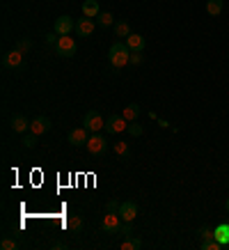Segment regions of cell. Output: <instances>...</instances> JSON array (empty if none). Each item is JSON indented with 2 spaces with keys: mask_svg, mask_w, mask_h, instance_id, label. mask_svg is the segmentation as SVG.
<instances>
[{
  "mask_svg": "<svg viewBox=\"0 0 229 250\" xmlns=\"http://www.w3.org/2000/svg\"><path fill=\"white\" fill-rule=\"evenodd\" d=\"M67 140H69V145L71 147H85L87 145V129L85 126H80V129H71L69 131V136H67Z\"/></svg>",
  "mask_w": 229,
  "mask_h": 250,
  "instance_id": "cell-8",
  "label": "cell"
},
{
  "mask_svg": "<svg viewBox=\"0 0 229 250\" xmlns=\"http://www.w3.org/2000/svg\"><path fill=\"white\" fill-rule=\"evenodd\" d=\"M114 35H117V37H129L131 35V25L126 21H119V23H114Z\"/></svg>",
  "mask_w": 229,
  "mask_h": 250,
  "instance_id": "cell-22",
  "label": "cell"
},
{
  "mask_svg": "<svg viewBox=\"0 0 229 250\" xmlns=\"http://www.w3.org/2000/svg\"><path fill=\"white\" fill-rule=\"evenodd\" d=\"M113 152L117 154V156H126V154H129V145H126V143H114L113 145Z\"/></svg>",
  "mask_w": 229,
  "mask_h": 250,
  "instance_id": "cell-25",
  "label": "cell"
},
{
  "mask_svg": "<svg viewBox=\"0 0 229 250\" xmlns=\"http://www.w3.org/2000/svg\"><path fill=\"white\" fill-rule=\"evenodd\" d=\"M53 30L57 32V35H71V30H76V23H74V19L71 16H57L55 19V25H53Z\"/></svg>",
  "mask_w": 229,
  "mask_h": 250,
  "instance_id": "cell-7",
  "label": "cell"
},
{
  "mask_svg": "<svg viewBox=\"0 0 229 250\" xmlns=\"http://www.w3.org/2000/svg\"><path fill=\"white\" fill-rule=\"evenodd\" d=\"M222 243L218 241V239H206V241H202V250H220Z\"/></svg>",
  "mask_w": 229,
  "mask_h": 250,
  "instance_id": "cell-24",
  "label": "cell"
},
{
  "mask_svg": "<svg viewBox=\"0 0 229 250\" xmlns=\"http://www.w3.org/2000/svg\"><path fill=\"white\" fill-rule=\"evenodd\" d=\"M142 60H145L142 51H131V64H142Z\"/></svg>",
  "mask_w": 229,
  "mask_h": 250,
  "instance_id": "cell-29",
  "label": "cell"
},
{
  "mask_svg": "<svg viewBox=\"0 0 229 250\" xmlns=\"http://www.w3.org/2000/svg\"><path fill=\"white\" fill-rule=\"evenodd\" d=\"M37 138L35 133H30V136H23V147H28V149H32V147H37Z\"/></svg>",
  "mask_w": 229,
  "mask_h": 250,
  "instance_id": "cell-27",
  "label": "cell"
},
{
  "mask_svg": "<svg viewBox=\"0 0 229 250\" xmlns=\"http://www.w3.org/2000/svg\"><path fill=\"white\" fill-rule=\"evenodd\" d=\"M28 48H30V42H28V39H21V42H19V51H21V53H25Z\"/></svg>",
  "mask_w": 229,
  "mask_h": 250,
  "instance_id": "cell-32",
  "label": "cell"
},
{
  "mask_svg": "<svg viewBox=\"0 0 229 250\" xmlns=\"http://www.w3.org/2000/svg\"><path fill=\"white\" fill-rule=\"evenodd\" d=\"M101 14V7L96 0H85L83 2V16H90V19H94V16Z\"/></svg>",
  "mask_w": 229,
  "mask_h": 250,
  "instance_id": "cell-15",
  "label": "cell"
},
{
  "mask_svg": "<svg viewBox=\"0 0 229 250\" xmlns=\"http://www.w3.org/2000/svg\"><path fill=\"white\" fill-rule=\"evenodd\" d=\"M131 225H133V223H124L122 228H119V234H122L124 239H126V236H133V228H131Z\"/></svg>",
  "mask_w": 229,
  "mask_h": 250,
  "instance_id": "cell-31",
  "label": "cell"
},
{
  "mask_svg": "<svg viewBox=\"0 0 229 250\" xmlns=\"http://www.w3.org/2000/svg\"><path fill=\"white\" fill-rule=\"evenodd\" d=\"M206 12L211 16H220L222 14V0H206Z\"/></svg>",
  "mask_w": 229,
  "mask_h": 250,
  "instance_id": "cell-19",
  "label": "cell"
},
{
  "mask_svg": "<svg viewBox=\"0 0 229 250\" xmlns=\"http://www.w3.org/2000/svg\"><path fill=\"white\" fill-rule=\"evenodd\" d=\"M124 42H126V46H129L131 51H145V44H147L145 37H142V35H135V32H131Z\"/></svg>",
  "mask_w": 229,
  "mask_h": 250,
  "instance_id": "cell-14",
  "label": "cell"
},
{
  "mask_svg": "<svg viewBox=\"0 0 229 250\" xmlns=\"http://www.w3.org/2000/svg\"><path fill=\"white\" fill-rule=\"evenodd\" d=\"M108 62H110L114 69H124L126 64H131V48L126 46V42H117V44L110 46Z\"/></svg>",
  "mask_w": 229,
  "mask_h": 250,
  "instance_id": "cell-2",
  "label": "cell"
},
{
  "mask_svg": "<svg viewBox=\"0 0 229 250\" xmlns=\"http://www.w3.org/2000/svg\"><path fill=\"white\" fill-rule=\"evenodd\" d=\"M122 216H119V205H117V200H110L108 202V211L101 220V229L108 232V234H117L119 228H122Z\"/></svg>",
  "mask_w": 229,
  "mask_h": 250,
  "instance_id": "cell-1",
  "label": "cell"
},
{
  "mask_svg": "<svg viewBox=\"0 0 229 250\" xmlns=\"http://www.w3.org/2000/svg\"><path fill=\"white\" fill-rule=\"evenodd\" d=\"M126 131H129V133H131V136H142V131H145V129H142V126H140V124H137V122H129V129H126Z\"/></svg>",
  "mask_w": 229,
  "mask_h": 250,
  "instance_id": "cell-26",
  "label": "cell"
},
{
  "mask_svg": "<svg viewBox=\"0 0 229 250\" xmlns=\"http://www.w3.org/2000/svg\"><path fill=\"white\" fill-rule=\"evenodd\" d=\"M225 211L229 213V197H227V200H225Z\"/></svg>",
  "mask_w": 229,
  "mask_h": 250,
  "instance_id": "cell-33",
  "label": "cell"
},
{
  "mask_svg": "<svg viewBox=\"0 0 229 250\" xmlns=\"http://www.w3.org/2000/svg\"><path fill=\"white\" fill-rule=\"evenodd\" d=\"M96 23H99L101 28H110V25H114V16L110 14V12H101V14L96 16Z\"/></svg>",
  "mask_w": 229,
  "mask_h": 250,
  "instance_id": "cell-21",
  "label": "cell"
},
{
  "mask_svg": "<svg viewBox=\"0 0 229 250\" xmlns=\"http://www.w3.org/2000/svg\"><path fill=\"white\" fill-rule=\"evenodd\" d=\"M0 248L2 250H16L19 248V241H14V239H2V241H0Z\"/></svg>",
  "mask_w": 229,
  "mask_h": 250,
  "instance_id": "cell-28",
  "label": "cell"
},
{
  "mask_svg": "<svg viewBox=\"0 0 229 250\" xmlns=\"http://www.w3.org/2000/svg\"><path fill=\"white\" fill-rule=\"evenodd\" d=\"M87 152L90 154H94V156H99V154H103L106 152V147H108V143H106V138L101 136V133H94V136L87 140Z\"/></svg>",
  "mask_w": 229,
  "mask_h": 250,
  "instance_id": "cell-6",
  "label": "cell"
},
{
  "mask_svg": "<svg viewBox=\"0 0 229 250\" xmlns=\"http://www.w3.org/2000/svg\"><path fill=\"white\" fill-rule=\"evenodd\" d=\"M67 228H69V232L78 234V232H80V228H83V218H80V216H69Z\"/></svg>",
  "mask_w": 229,
  "mask_h": 250,
  "instance_id": "cell-20",
  "label": "cell"
},
{
  "mask_svg": "<svg viewBox=\"0 0 229 250\" xmlns=\"http://www.w3.org/2000/svg\"><path fill=\"white\" fill-rule=\"evenodd\" d=\"M215 239H218L222 246H227L229 243V223H220V225H215Z\"/></svg>",
  "mask_w": 229,
  "mask_h": 250,
  "instance_id": "cell-17",
  "label": "cell"
},
{
  "mask_svg": "<svg viewBox=\"0 0 229 250\" xmlns=\"http://www.w3.org/2000/svg\"><path fill=\"white\" fill-rule=\"evenodd\" d=\"M83 126L87 131H92V133H101V131L106 129V122H103V117L96 110H87L83 117Z\"/></svg>",
  "mask_w": 229,
  "mask_h": 250,
  "instance_id": "cell-4",
  "label": "cell"
},
{
  "mask_svg": "<svg viewBox=\"0 0 229 250\" xmlns=\"http://www.w3.org/2000/svg\"><path fill=\"white\" fill-rule=\"evenodd\" d=\"M199 239H202V241H206V239H215V228H209V225H202V228H199Z\"/></svg>",
  "mask_w": 229,
  "mask_h": 250,
  "instance_id": "cell-23",
  "label": "cell"
},
{
  "mask_svg": "<svg viewBox=\"0 0 229 250\" xmlns=\"http://www.w3.org/2000/svg\"><path fill=\"white\" fill-rule=\"evenodd\" d=\"M119 216H122L124 223H135V218H137V205H135V202H131V200L122 202V205H119Z\"/></svg>",
  "mask_w": 229,
  "mask_h": 250,
  "instance_id": "cell-9",
  "label": "cell"
},
{
  "mask_svg": "<svg viewBox=\"0 0 229 250\" xmlns=\"http://www.w3.org/2000/svg\"><path fill=\"white\" fill-rule=\"evenodd\" d=\"M94 28H96V23H94V19H90V16H83V19L76 21V32L80 37H90L92 32H94Z\"/></svg>",
  "mask_w": 229,
  "mask_h": 250,
  "instance_id": "cell-12",
  "label": "cell"
},
{
  "mask_svg": "<svg viewBox=\"0 0 229 250\" xmlns=\"http://www.w3.org/2000/svg\"><path fill=\"white\" fill-rule=\"evenodd\" d=\"M142 113V108L137 106V104H129V106L124 108V117H126V122H135L137 120V115Z\"/></svg>",
  "mask_w": 229,
  "mask_h": 250,
  "instance_id": "cell-18",
  "label": "cell"
},
{
  "mask_svg": "<svg viewBox=\"0 0 229 250\" xmlns=\"http://www.w3.org/2000/svg\"><path fill=\"white\" fill-rule=\"evenodd\" d=\"M78 51V46H76V39L74 37H69V35H62L60 42L55 44V53L60 55V58H74Z\"/></svg>",
  "mask_w": 229,
  "mask_h": 250,
  "instance_id": "cell-3",
  "label": "cell"
},
{
  "mask_svg": "<svg viewBox=\"0 0 229 250\" xmlns=\"http://www.w3.org/2000/svg\"><path fill=\"white\" fill-rule=\"evenodd\" d=\"M129 129V122L124 115H110L106 122V131L108 133H122V131Z\"/></svg>",
  "mask_w": 229,
  "mask_h": 250,
  "instance_id": "cell-5",
  "label": "cell"
},
{
  "mask_svg": "<svg viewBox=\"0 0 229 250\" xmlns=\"http://www.w3.org/2000/svg\"><path fill=\"white\" fill-rule=\"evenodd\" d=\"M23 55L19 48H14V51H9V53H5V58H2V64L7 69H21L23 67Z\"/></svg>",
  "mask_w": 229,
  "mask_h": 250,
  "instance_id": "cell-10",
  "label": "cell"
},
{
  "mask_svg": "<svg viewBox=\"0 0 229 250\" xmlns=\"http://www.w3.org/2000/svg\"><path fill=\"white\" fill-rule=\"evenodd\" d=\"M48 129H51V120L44 117V115H39L30 122V133H35V136H44Z\"/></svg>",
  "mask_w": 229,
  "mask_h": 250,
  "instance_id": "cell-11",
  "label": "cell"
},
{
  "mask_svg": "<svg viewBox=\"0 0 229 250\" xmlns=\"http://www.w3.org/2000/svg\"><path fill=\"white\" fill-rule=\"evenodd\" d=\"M119 248L122 250H140L142 248V239H140V236H126V239H124L122 243H119Z\"/></svg>",
  "mask_w": 229,
  "mask_h": 250,
  "instance_id": "cell-16",
  "label": "cell"
},
{
  "mask_svg": "<svg viewBox=\"0 0 229 250\" xmlns=\"http://www.w3.org/2000/svg\"><path fill=\"white\" fill-rule=\"evenodd\" d=\"M60 37H62V35H57V32H48V35H46V44H48V46H55V44H57V42H60Z\"/></svg>",
  "mask_w": 229,
  "mask_h": 250,
  "instance_id": "cell-30",
  "label": "cell"
},
{
  "mask_svg": "<svg viewBox=\"0 0 229 250\" xmlns=\"http://www.w3.org/2000/svg\"><path fill=\"white\" fill-rule=\"evenodd\" d=\"M9 124H12V131H14V133H25V131H30V120H28L25 115H14Z\"/></svg>",
  "mask_w": 229,
  "mask_h": 250,
  "instance_id": "cell-13",
  "label": "cell"
}]
</instances>
